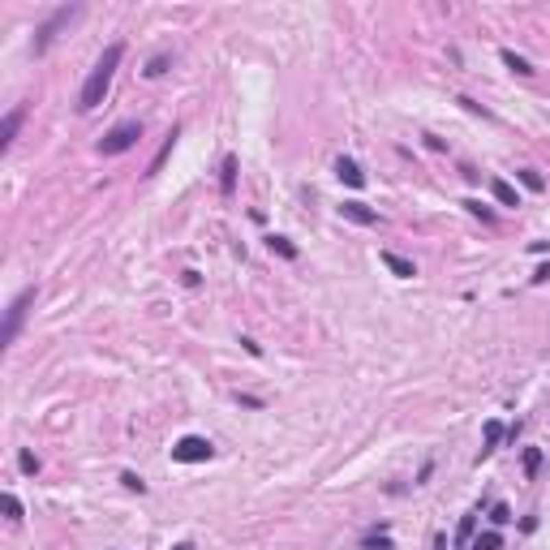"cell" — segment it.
Masks as SVG:
<instances>
[{"label":"cell","instance_id":"8fae6325","mask_svg":"<svg viewBox=\"0 0 550 550\" xmlns=\"http://www.w3.org/2000/svg\"><path fill=\"white\" fill-rule=\"evenodd\" d=\"M267 250L271 254H280V258H297V246H293V241H288V237H267Z\"/></svg>","mask_w":550,"mask_h":550},{"label":"cell","instance_id":"d6986e66","mask_svg":"<svg viewBox=\"0 0 550 550\" xmlns=\"http://www.w3.org/2000/svg\"><path fill=\"white\" fill-rule=\"evenodd\" d=\"M5 512H9V521H13V525L22 521V503H18V494H13V490H5Z\"/></svg>","mask_w":550,"mask_h":550},{"label":"cell","instance_id":"3957f363","mask_svg":"<svg viewBox=\"0 0 550 550\" xmlns=\"http://www.w3.org/2000/svg\"><path fill=\"white\" fill-rule=\"evenodd\" d=\"M211 456H215V447H211V439H202V434H185V439L172 443V460L176 464H202Z\"/></svg>","mask_w":550,"mask_h":550},{"label":"cell","instance_id":"5b68a950","mask_svg":"<svg viewBox=\"0 0 550 550\" xmlns=\"http://www.w3.org/2000/svg\"><path fill=\"white\" fill-rule=\"evenodd\" d=\"M69 18H77V5H64V9H56L52 18H47V22L39 26V39H35V52H43V47L52 43V35H56V30H60L64 22H69Z\"/></svg>","mask_w":550,"mask_h":550},{"label":"cell","instance_id":"7a4b0ae2","mask_svg":"<svg viewBox=\"0 0 550 550\" xmlns=\"http://www.w3.org/2000/svg\"><path fill=\"white\" fill-rule=\"evenodd\" d=\"M138 138H142V121H121L99 138V155H125L129 147H138Z\"/></svg>","mask_w":550,"mask_h":550},{"label":"cell","instance_id":"44dd1931","mask_svg":"<svg viewBox=\"0 0 550 550\" xmlns=\"http://www.w3.org/2000/svg\"><path fill=\"white\" fill-rule=\"evenodd\" d=\"M490 521H494V525H507V521H512V507H507V503H494V507H490Z\"/></svg>","mask_w":550,"mask_h":550},{"label":"cell","instance_id":"ffe728a7","mask_svg":"<svg viewBox=\"0 0 550 550\" xmlns=\"http://www.w3.org/2000/svg\"><path fill=\"white\" fill-rule=\"evenodd\" d=\"M473 529H477V516H464V521H460V533H456V542H468V538H473Z\"/></svg>","mask_w":550,"mask_h":550},{"label":"cell","instance_id":"ba28073f","mask_svg":"<svg viewBox=\"0 0 550 550\" xmlns=\"http://www.w3.org/2000/svg\"><path fill=\"white\" fill-rule=\"evenodd\" d=\"M18 125H22V108H13L9 117H5V125H0V147H13V138H18Z\"/></svg>","mask_w":550,"mask_h":550},{"label":"cell","instance_id":"e0dca14e","mask_svg":"<svg viewBox=\"0 0 550 550\" xmlns=\"http://www.w3.org/2000/svg\"><path fill=\"white\" fill-rule=\"evenodd\" d=\"M172 142H176V129H172V134H168V142H164V147H159V155L151 159V172H159V168H164V159L172 155Z\"/></svg>","mask_w":550,"mask_h":550},{"label":"cell","instance_id":"6da1fadb","mask_svg":"<svg viewBox=\"0 0 550 550\" xmlns=\"http://www.w3.org/2000/svg\"><path fill=\"white\" fill-rule=\"evenodd\" d=\"M125 56V43H108V52L95 60V69L86 73V82H82V95H77V108L91 112V108H99L104 104V95L112 86V77H117V64Z\"/></svg>","mask_w":550,"mask_h":550},{"label":"cell","instance_id":"8992f818","mask_svg":"<svg viewBox=\"0 0 550 550\" xmlns=\"http://www.w3.org/2000/svg\"><path fill=\"white\" fill-rule=\"evenodd\" d=\"M335 176H339L344 185H352V189H361V185H366V172L357 168V159H348V155H339V159H335Z\"/></svg>","mask_w":550,"mask_h":550},{"label":"cell","instance_id":"2e32d148","mask_svg":"<svg viewBox=\"0 0 550 550\" xmlns=\"http://www.w3.org/2000/svg\"><path fill=\"white\" fill-rule=\"evenodd\" d=\"M219 185H224V193H232V185H237V159H232V155L224 159V181H219Z\"/></svg>","mask_w":550,"mask_h":550},{"label":"cell","instance_id":"9c48e42d","mask_svg":"<svg viewBox=\"0 0 550 550\" xmlns=\"http://www.w3.org/2000/svg\"><path fill=\"white\" fill-rule=\"evenodd\" d=\"M383 263H387V271H396L400 280H413V275H417V267H413V263H404V258H400V254H392V250H383Z\"/></svg>","mask_w":550,"mask_h":550},{"label":"cell","instance_id":"484cf974","mask_svg":"<svg viewBox=\"0 0 550 550\" xmlns=\"http://www.w3.org/2000/svg\"><path fill=\"white\" fill-rule=\"evenodd\" d=\"M172 550H193V546H189V542H176V546H172Z\"/></svg>","mask_w":550,"mask_h":550},{"label":"cell","instance_id":"7402d4cb","mask_svg":"<svg viewBox=\"0 0 550 550\" xmlns=\"http://www.w3.org/2000/svg\"><path fill=\"white\" fill-rule=\"evenodd\" d=\"M18 464H22V473H30V477H35V473H39V460H35V456H30V451H22V456H18Z\"/></svg>","mask_w":550,"mask_h":550},{"label":"cell","instance_id":"277c9868","mask_svg":"<svg viewBox=\"0 0 550 550\" xmlns=\"http://www.w3.org/2000/svg\"><path fill=\"white\" fill-rule=\"evenodd\" d=\"M30 301H35V288H22V293L9 301V310H5V331H0V339H5V344H13V339H18V327H22Z\"/></svg>","mask_w":550,"mask_h":550},{"label":"cell","instance_id":"7c38bea8","mask_svg":"<svg viewBox=\"0 0 550 550\" xmlns=\"http://www.w3.org/2000/svg\"><path fill=\"white\" fill-rule=\"evenodd\" d=\"M503 64H507V69H516V73H525V77L533 73V64H529L525 56H516V52H512V47H503Z\"/></svg>","mask_w":550,"mask_h":550},{"label":"cell","instance_id":"4316f807","mask_svg":"<svg viewBox=\"0 0 550 550\" xmlns=\"http://www.w3.org/2000/svg\"><path fill=\"white\" fill-rule=\"evenodd\" d=\"M439 550H447V542H439Z\"/></svg>","mask_w":550,"mask_h":550},{"label":"cell","instance_id":"ac0fdd59","mask_svg":"<svg viewBox=\"0 0 550 550\" xmlns=\"http://www.w3.org/2000/svg\"><path fill=\"white\" fill-rule=\"evenodd\" d=\"M538 468H542V447H529V451H525V473L533 477Z\"/></svg>","mask_w":550,"mask_h":550},{"label":"cell","instance_id":"30bf717a","mask_svg":"<svg viewBox=\"0 0 550 550\" xmlns=\"http://www.w3.org/2000/svg\"><path fill=\"white\" fill-rule=\"evenodd\" d=\"M490 189H494V198L503 202V206H521V193H516V185H512V181H499V176H494Z\"/></svg>","mask_w":550,"mask_h":550},{"label":"cell","instance_id":"5bb4252c","mask_svg":"<svg viewBox=\"0 0 550 550\" xmlns=\"http://www.w3.org/2000/svg\"><path fill=\"white\" fill-rule=\"evenodd\" d=\"M499 546H503L499 533H477V538H473V550H499Z\"/></svg>","mask_w":550,"mask_h":550},{"label":"cell","instance_id":"603a6c76","mask_svg":"<svg viewBox=\"0 0 550 550\" xmlns=\"http://www.w3.org/2000/svg\"><path fill=\"white\" fill-rule=\"evenodd\" d=\"M121 481H125V486H129V490H138V494H142V490H147V481H142L138 473H121Z\"/></svg>","mask_w":550,"mask_h":550},{"label":"cell","instance_id":"4fadbf2b","mask_svg":"<svg viewBox=\"0 0 550 550\" xmlns=\"http://www.w3.org/2000/svg\"><path fill=\"white\" fill-rule=\"evenodd\" d=\"M516 176H521V185H525V189H533V193H542V189H546V181H542V172H533V168H521V172H516Z\"/></svg>","mask_w":550,"mask_h":550},{"label":"cell","instance_id":"cb8c5ba5","mask_svg":"<svg viewBox=\"0 0 550 550\" xmlns=\"http://www.w3.org/2000/svg\"><path fill=\"white\" fill-rule=\"evenodd\" d=\"M464 206H468V211H473V215H481V219H486V224L494 219V215H490V211H486V206H481L477 198H464Z\"/></svg>","mask_w":550,"mask_h":550},{"label":"cell","instance_id":"52a82bcc","mask_svg":"<svg viewBox=\"0 0 550 550\" xmlns=\"http://www.w3.org/2000/svg\"><path fill=\"white\" fill-rule=\"evenodd\" d=\"M339 215L352 219V224H366V228H370V224H379V211H370L366 202H344V206H339Z\"/></svg>","mask_w":550,"mask_h":550},{"label":"cell","instance_id":"9a60e30c","mask_svg":"<svg viewBox=\"0 0 550 550\" xmlns=\"http://www.w3.org/2000/svg\"><path fill=\"white\" fill-rule=\"evenodd\" d=\"M503 443V422H486V451H494Z\"/></svg>","mask_w":550,"mask_h":550},{"label":"cell","instance_id":"d4e9b609","mask_svg":"<svg viewBox=\"0 0 550 550\" xmlns=\"http://www.w3.org/2000/svg\"><path fill=\"white\" fill-rule=\"evenodd\" d=\"M164 64H168V60H164V56H155V60H151V64H147V73H151V77H159V73H164Z\"/></svg>","mask_w":550,"mask_h":550}]
</instances>
